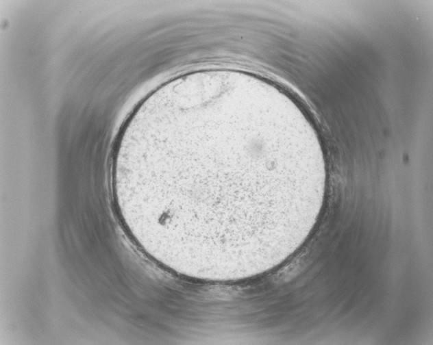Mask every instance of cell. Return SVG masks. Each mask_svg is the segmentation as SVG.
I'll list each match as a JSON object with an SVG mask.
<instances>
[{
	"label": "cell",
	"mask_w": 433,
	"mask_h": 345,
	"mask_svg": "<svg viewBox=\"0 0 433 345\" xmlns=\"http://www.w3.org/2000/svg\"><path fill=\"white\" fill-rule=\"evenodd\" d=\"M129 227L169 260L231 263L280 242L325 189L321 144L307 117L266 79L197 73L133 113L112 167Z\"/></svg>",
	"instance_id": "cell-1"
}]
</instances>
